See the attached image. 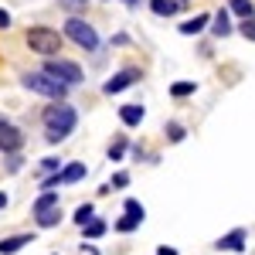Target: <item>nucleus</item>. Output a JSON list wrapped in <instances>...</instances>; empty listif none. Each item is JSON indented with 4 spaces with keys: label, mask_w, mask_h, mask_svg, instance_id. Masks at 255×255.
I'll return each instance as SVG.
<instances>
[{
    "label": "nucleus",
    "mask_w": 255,
    "mask_h": 255,
    "mask_svg": "<svg viewBox=\"0 0 255 255\" xmlns=\"http://www.w3.org/2000/svg\"><path fill=\"white\" fill-rule=\"evenodd\" d=\"M194 82H174V85H170V96L174 99H184V96H194Z\"/></svg>",
    "instance_id": "412c9836"
},
{
    "label": "nucleus",
    "mask_w": 255,
    "mask_h": 255,
    "mask_svg": "<svg viewBox=\"0 0 255 255\" xmlns=\"http://www.w3.org/2000/svg\"><path fill=\"white\" fill-rule=\"evenodd\" d=\"M7 201H10V197H7L3 191H0V208H7Z\"/></svg>",
    "instance_id": "473e14b6"
},
{
    "label": "nucleus",
    "mask_w": 255,
    "mask_h": 255,
    "mask_svg": "<svg viewBox=\"0 0 255 255\" xmlns=\"http://www.w3.org/2000/svg\"><path fill=\"white\" fill-rule=\"evenodd\" d=\"M31 242H34V235H31V232H20V235L3 238V242H0V255H14V252H20L24 245H31Z\"/></svg>",
    "instance_id": "1a4fd4ad"
},
{
    "label": "nucleus",
    "mask_w": 255,
    "mask_h": 255,
    "mask_svg": "<svg viewBox=\"0 0 255 255\" xmlns=\"http://www.w3.org/2000/svg\"><path fill=\"white\" fill-rule=\"evenodd\" d=\"M119 119H123V126H139V123L146 119V109H143L139 102H129V106L119 109Z\"/></svg>",
    "instance_id": "9d476101"
},
{
    "label": "nucleus",
    "mask_w": 255,
    "mask_h": 255,
    "mask_svg": "<svg viewBox=\"0 0 255 255\" xmlns=\"http://www.w3.org/2000/svg\"><path fill=\"white\" fill-rule=\"evenodd\" d=\"M65 38H72L79 48H85V51H99V34L85 17H68L65 20Z\"/></svg>",
    "instance_id": "20e7f679"
},
{
    "label": "nucleus",
    "mask_w": 255,
    "mask_h": 255,
    "mask_svg": "<svg viewBox=\"0 0 255 255\" xmlns=\"http://www.w3.org/2000/svg\"><path fill=\"white\" fill-rule=\"evenodd\" d=\"M126 215H129V218H136V221H143V218H146V208L139 204L136 197H129V201H126Z\"/></svg>",
    "instance_id": "4be33fe9"
},
{
    "label": "nucleus",
    "mask_w": 255,
    "mask_h": 255,
    "mask_svg": "<svg viewBox=\"0 0 255 255\" xmlns=\"http://www.w3.org/2000/svg\"><path fill=\"white\" fill-rule=\"evenodd\" d=\"M58 221H61V208H51V211L38 215V228H55Z\"/></svg>",
    "instance_id": "6ab92c4d"
},
{
    "label": "nucleus",
    "mask_w": 255,
    "mask_h": 255,
    "mask_svg": "<svg viewBox=\"0 0 255 255\" xmlns=\"http://www.w3.org/2000/svg\"><path fill=\"white\" fill-rule=\"evenodd\" d=\"M41 123H44V139L48 143H61V139H68L75 133V126H79V113H75V106H68V102H55V106H44L41 109Z\"/></svg>",
    "instance_id": "f257e3e1"
},
{
    "label": "nucleus",
    "mask_w": 255,
    "mask_h": 255,
    "mask_svg": "<svg viewBox=\"0 0 255 255\" xmlns=\"http://www.w3.org/2000/svg\"><path fill=\"white\" fill-rule=\"evenodd\" d=\"M51 208H61L58 191H48V194H41L38 201H34V215H44V211H51Z\"/></svg>",
    "instance_id": "4468645a"
},
{
    "label": "nucleus",
    "mask_w": 255,
    "mask_h": 255,
    "mask_svg": "<svg viewBox=\"0 0 255 255\" xmlns=\"http://www.w3.org/2000/svg\"><path fill=\"white\" fill-rule=\"evenodd\" d=\"M82 232H85V238H89V242H96V238L106 235V221H102V218H96V221H89Z\"/></svg>",
    "instance_id": "a211bd4d"
},
{
    "label": "nucleus",
    "mask_w": 255,
    "mask_h": 255,
    "mask_svg": "<svg viewBox=\"0 0 255 255\" xmlns=\"http://www.w3.org/2000/svg\"><path fill=\"white\" fill-rule=\"evenodd\" d=\"M61 44H65V34H58L55 27H31L27 31V48L34 51V55H41V58H58Z\"/></svg>",
    "instance_id": "f03ea898"
},
{
    "label": "nucleus",
    "mask_w": 255,
    "mask_h": 255,
    "mask_svg": "<svg viewBox=\"0 0 255 255\" xmlns=\"http://www.w3.org/2000/svg\"><path fill=\"white\" fill-rule=\"evenodd\" d=\"M89 221H96V208H92V204H79V208H75V225L85 228Z\"/></svg>",
    "instance_id": "f3484780"
},
{
    "label": "nucleus",
    "mask_w": 255,
    "mask_h": 255,
    "mask_svg": "<svg viewBox=\"0 0 255 255\" xmlns=\"http://www.w3.org/2000/svg\"><path fill=\"white\" fill-rule=\"evenodd\" d=\"M245 238H249V232H245V228H235V232L218 238L215 249H221V252H245Z\"/></svg>",
    "instance_id": "6e6552de"
},
{
    "label": "nucleus",
    "mask_w": 255,
    "mask_h": 255,
    "mask_svg": "<svg viewBox=\"0 0 255 255\" xmlns=\"http://www.w3.org/2000/svg\"><path fill=\"white\" fill-rule=\"evenodd\" d=\"M150 7H153V14H157V17H174L177 10H180V3H177V0H150Z\"/></svg>",
    "instance_id": "2eb2a0df"
},
{
    "label": "nucleus",
    "mask_w": 255,
    "mask_h": 255,
    "mask_svg": "<svg viewBox=\"0 0 255 255\" xmlns=\"http://www.w3.org/2000/svg\"><path fill=\"white\" fill-rule=\"evenodd\" d=\"M143 221H136V218H129V215H123L116 221V232H133V228H139Z\"/></svg>",
    "instance_id": "393cba45"
},
{
    "label": "nucleus",
    "mask_w": 255,
    "mask_h": 255,
    "mask_svg": "<svg viewBox=\"0 0 255 255\" xmlns=\"http://www.w3.org/2000/svg\"><path fill=\"white\" fill-rule=\"evenodd\" d=\"M41 72H44V75H51L55 82H61V85H68V89L82 82V68L75 65V61H68V58H48Z\"/></svg>",
    "instance_id": "39448f33"
},
{
    "label": "nucleus",
    "mask_w": 255,
    "mask_h": 255,
    "mask_svg": "<svg viewBox=\"0 0 255 255\" xmlns=\"http://www.w3.org/2000/svg\"><path fill=\"white\" fill-rule=\"evenodd\" d=\"M85 174H89V167H85V163H68V167L61 170V184H79Z\"/></svg>",
    "instance_id": "ddd939ff"
},
{
    "label": "nucleus",
    "mask_w": 255,
    "mask_h": 255,
    "mask_svg": "<svg viewBox=\"0 0 255 255\" xmlns=\"http://www.w3.org/2000/svg\"><path fill=\"white\" fill-rule=\"evenodd\" d=\"M238 34H242L245 41H255V17L252 20H242V24H238Z\"/></svg>",
    "instance_id": "a878e982"
},
{
    "label": "nucleus",
    "mask_w": 255,
    "mask_h": 255,
    "mask_svg": "<svg viewBox=\"0 0 255 255\" xmlns=\"http://www.w3.org/2000/svg\"><path fill=\"white\" fill-rule=\"evenodd\" d=\"M232 31H235V27H232V17H228V10L221 7V10L215 14V24H211V34H215V38H228Z\"/></svg>",
    "instance_id": "9b49d317"
},
{
    "label": "nucleus",
    "mask_w": 255,
    "mask_h": 255,
    "mask_svg": "<svg viewBox=\"0 0 255 255\" xmlns=\"http://www.w3.org/2000/svg\"><path fill=\"white\" fill-rule=\"evenodd\" d=\"M20 85H24L27 92H34V96L55 99V102H65V96H68V85L55 82L51 75H44V72H24V75H20Z\"/></svg>",
    "instance_id": "7ed1b4c3"
},
{
    "label": "nucleus",
    "mask_w": 255,
    "mask_h": 255,
    "mask_svg": "<svg viewBox=\"0 0 255 255\" xmlns=\"http://www.w3.org/2000/svg\"><path fill=\"white\" fill-rule=\"evenodd\" d=\"M126 184H129V174L119 170V174H113V180H109V191H119V187H126Z\"/></svg>",
    "instance_id": "cd10ccee"
},
{
    "label": "nucleus",
    "mask_w": 255,
    "mask_h": 255,
    "mask_svg": "<svg viewBox=\"0 0 255 255\" xmlns=\"http://www.w3.org/2000/svg\"><path fill=\"white\" fill-rule=\"evenodd\" d=\"M177 3H180V0H177Z\"/></svg>",
    "instance_id": "72a5a7b5"
},
{
    "label": "nucleus",
    "mask_w": 255,
    "mask_h": 255,
    "mask_svg": "<svg viewBox=\"0 0 255 255\" xmlns=\"http://www.w3.org/2000/svg\"><path fill=\"white\" fill-rule=\"evenodd\" d=\"M123 3H126L129 10H136V7H139V0H123Z\"/></svg>",
    "instance_id": "2f4dec72"
},
{
    "label": "nucleus",
    "mask_w": 255,
    "mask_h": 255,
    "mask_svg": "<svg viewBox=\"0 0 255 255\" xmlns=\"http://www.w3.org/2000/svg\"><path fill=\"white\" fill-rule=\"evenodd\" d=\"M228 10L238 14L242 20H252L255 17V3H252V0H232V3H228Z\"/></svg>",
    "instance_id": "dca6fc26"
},
{
    "label": "nucleus",
    "mask_w": 255,
    "mask_h": 255,
    "mask_svg": "<svg viewBox=\"0 0 255 255\" xmlns=\"http://www.w3.org/2000/svg\"><path fill=\"white\" fill-rule=\"evenodd\" d=\"M126 146H129V143H126V136H123V133H119V136L113 139V143H109V160H123Z\"/></svg>",
    "instance_id": "aec40b11"
},
{
    "label": "nucleus",
    "mask_w": 255,
    "mask_h": 255,
    "mask_svg": "<svg viewBox=\"0 0 255 255\" xmlns=\"http://www.w3.org/2000/svg\"><path fill=\"white\" fill-rule=\"evenodd\" d=\"M41 170L51 177V174H61L65 167H61V160H58V157H44V160H41Z\"/></svg>",
    "instance_id": "5701e85b"
},
{
    "label": "nucleus",
    "mask_w": 255,
    "mask_h": 255,
    "mask_svg": "<svg viewBox=\"0 0 255 255\" xmlns=\"http://www.w3.org/2000/svg\"><path fill=\"white\" fill-rule=\"evenodd\" d=\"M184 136H187V129H184L180 123H167V139H170V143H180Z\"/></svg>",
    "instance_id": "b1692460"
},
{
    "label": "nucleus",
    "mask_w": 255,
    "mask_h": 255,
    "mask_svg": "<svg viewBox=\"0 0 255 255\" xmlns=\"http://www.w3.org/2000/svg\"><path fill=\"white\" fill-rule=\"evenodd\" d=\"M58 187H61V174H51V177L41 180V191H44V194H48V191H58Z\"/></svg>",
    "instance_id": "bb28decb"
},
{
    "label": "nucleus",
    "mask_w": 255,
    "mask_h": 255,
    "mask_svg": "<svg viewBox=\"0 0 255 255\" xmlns=\"http://www.w3.org/2000/svg\"><path fill=\"white\" fill-rule=\"evenodd\" d=\"M139 79H143V72H139V68H133V65H129V68H119L116 75H113V79H109L106 85H102V92H106V96H119L123 89L136 85Z\"/></svg>",
    "instance_id": "423d86ee"
},
{
    "label": "nucleus",
    "mask_w": 255,
    "mask_h": 255,
    "mask_svg": "<svg viewBox=\"0 0 255 255\" xmlns=\"http://www.w3.org/2000/svg\"><path fill=\"white\" fill-rule=\"evenodd\" d=\"M20 146H24V133H20V129L14 126V123H7V119H0V150L14 157V153H17Z\"/></svg>",
    "instance_id": "0eeeda50"
},
{
    "label": "nucleus",
    "mask_w": 255,
    "mask_h": 255,
    "mask_svg": "<svg viewBox=\"0 0 255 255\" xmlns=\"http://www.w3.org/2000/svg\"><path fill=\"white\" fill-rule=\"evenodd\" d=\"M65 7H85V0H61Z\"/></svg>",
    "instance_id": "c756f323"
},
{
    "label": "nucleus",
    "mask_w": 255,
    "mask_h": 255,
    "mask_svg": "<svg viewBox=\"0 0 255 255\" xmlns=\"http://www.w3.org/2000/svg\"><path fill=\"white\" fill-rule=\"evenodd\" d=\"M157 255H177V249H167L163 245V249H157Z\"/></svg>",
    "instance_id": "7c9ffc66"
},
{
    "label": "nucleus",
    "mask_w": 255,
    "mask_h": 255,
    "mask_svg": "<svg viewBox=\"0 0 255 255\" xmlns=\"http://www.w3.org/2000/svg\"><path fill=\"white\" fill-rule=\"evenodd\" d=\"M208 14H197V17H191L187 20V24H180V34H184V38H191V34H201V31H204V27H208Z\"/></svg>",
    "instance_id": "f8f14e48"
},
{
    "label": "nucleus",
    "mask_w": 255,
    "mask_h": 255,
    "mask_svg": "<svg viewBox=\"0 0 255 255\" xmlns=\"http://www.w3.org/2000/svg\"><path fill=\"white\" fill-rule=\"evenodd\" d=\"M0 27H10V14H7L3 7H0Z\"/></svg>",
    "instance_id": "c85d7f7f"
}]
</instances>
